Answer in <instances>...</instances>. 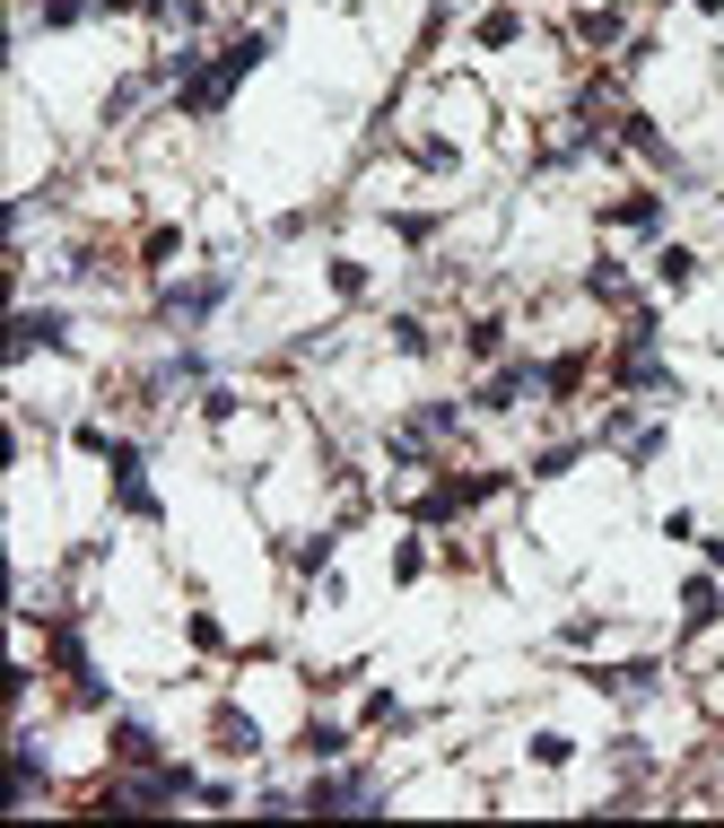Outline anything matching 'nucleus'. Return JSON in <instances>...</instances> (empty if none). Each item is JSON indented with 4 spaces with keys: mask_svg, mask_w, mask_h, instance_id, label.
Segmentation results:
<instances>
[{
    "mask_svg": "<svg viewBox=\"0 0 724 828\" xmlns=\"http://www.w3.org/2000/svg\"><path fill=\"white\" fill-rule=\"evenodd\" d=\"M603 219H611V228H628V236H655V228H663V192H619Z\"/></svg>",
    "mask_w": 724,
    "mask_h": 828,
    "instance_id": "1",
    "label": "nucleus"
},
{
    "mask_svg": "<svg viewBox=\"0 0 724 828\" xmlns=\"http://www.w3.org/2000/svg\"><path fill=\"white\" fill-rule=\"evenodd\" d=\"M323 279H332V297H341V306L375 297V271H366V262H350V253H332V271H323Z\"/></svg>",
    "mask_w": 724,
    "mask_h": 828,
    "instance_id": "2",
    "label": "nucleus"
},
{
    "mask_svg": "<svg viewBox=\"0 0 724 828\" xmlns=\"http://www.w3.org/2000/svg\"><path fill=\"white\" fill-rule=\"evenodd\" d=\"M515 35H524V18H515V9H489V18H481V44H489V53H497V44H515Z\"/></svg>",
    "mask_w": 724,
    "mask_h": 828,
    "instance_id": "3",
    "label": "nucleus"
},
{
    "mask_svg": "<svg viewBox=\"0 0 724 828\" xmlns=\"http://www.w3.org/2000/svg\"><path fill=\"white\" fill-rule=\"evenodd\" d=\"M690 9H699V18H724V0H690Z\"/></svg>",
    "mask_w": 724,
    "mask_h": 828,
    "instance_id": "4",
    "label": "nucleus"
}]
</instances>
